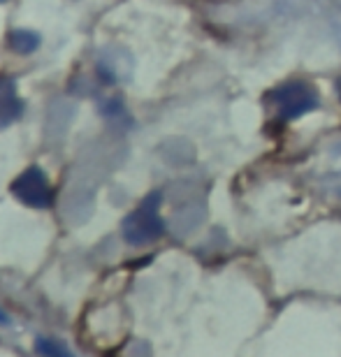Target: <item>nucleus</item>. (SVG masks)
<instances>
[{
	"label": "nucleus",
	"mask_w": 341,
	"mask_h": 357,
	"mask_svg": "<svg viewBox=\"0 0 341 357\" xmlns=\"http://www.w3.org/2000/svg\"><path fill=\"white\" fill-rule=\"evenodd\" d=\"M0 325H10V316L3 309H0Z\"/></svg>",
	"instance_id": "0eeeda50"
},
{
	"label": "nucleus",
	"mask_w": 341,
	"mask_h": 357,
	"mask_svg": "<svg viewBox=\"0 0 341 357\" xmlns=\"http://www.w3.org/2000/svg\"><path fill=\"white\" fill-rule=\"evenodd\" d=\"M272 100L276 105V114L286 121L302 116V114L316 109V105H318L316 93L311 91L307 84H300V82L281 86L276 93H272Z\"/></svg>",
	"instance_id": "7ed1b4c3"
},
{
	"label": "nucleus",
	"mask_w": 341,
	"mask_h": 357,
	"mask_svg": "<svg viewBox=\"0 0 341 357\" xmlns=\"http://www.w3.org/2000/svg\"><path fill=\"white\" fill-rule=\"evenodd\" d=\"M38 351L42 353V355H59V357H66V355H70L66 348L63 346H56L54 341H49V339H40L38 341Z\"/></svg>",
	"instance_id": "423d86ee"
},
{
	"label": "nucleus",
	"mask_w": 341,
	"mask_h": 357,
	"mask_svg": "<svg viewBox=\"0 0 341 357\" xmlns=\"http://www.w3.org/2000/svg\"><path fill=\"white\" fill-rule=\"evenodd\" d=\"M10 47L17 54H33L40 47V35L33 31H12Z\"/></svg>",
	"instance_id": "39448f33"
},
{
	"label": "nucleus",
	"mask_w": 341,
	"mask_h": 357,
	"mask_svg": "<svg viewBox=\"0 0 341 357\" xmlns=\"http://www.w3.org/2000/svg\"><path fill=\"white\" fill-rule=\"evenodd\" d=\"M21 112H24V102L17 93V82L14 77L3 75L0 77V128L14 123Z\"/></svg>",
	"instance_id": "20e7f679"
},
{
	"label": "nucleus",
	"mask_w": 341,
	"mask_h": 357,
	"mask_svg": "<svg viewBox=\"0 0 341 357\" xmlns=\"http://www.w3.org/2000/svg\"><path fill=\"white\" fill-rule=\"evenodd\" d=\"M10 190L19 202L33 209H47L54 202V190L40 167H28L24 174L14 178Z\"/></svg>",
	"instance_id": "f03ea898"
},
{
	"label": "nucleus",
	"mask_w": 341,
	"mask_h": 357,
	"mask_svg": "<svg viewBox=\"0 0 341 357\" xmlns=\"http://www.w3.org/2000/svg\"><path fill=\"white\" fill-rule=\"evenodd\" d=\"M162 230H165V223L160 218V192H151L123 220V239L132 246H142L158 239Z\"/></svg>",
	"instance_id": "f257e3e1"
}]
</instances>
